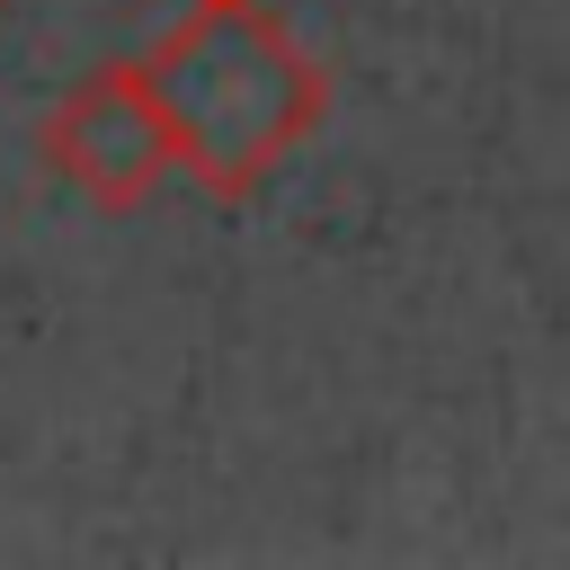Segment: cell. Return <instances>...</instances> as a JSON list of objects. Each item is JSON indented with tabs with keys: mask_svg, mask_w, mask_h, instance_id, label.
Masks as SVG:
<instances>
[{
	"mask_svg": "<svg viewBox=\"0 0 570 570\" xmlns=\"http://www.w3.org/2000/svg\"><path fill=\"white\" fill-rule=\"evenodd\" d=\"M142 80L169 116L178 178H196L214 205H249L330 116L321 53L258 0H196L142 53Z\"/></svg>",
	"mask_w": 570,
	"mask_h": 570,
	"instance_id": "1",
	"label": "cell"
},
{
	"mask_svg": "<svg viewBox=\"0 0 570 570\" xmlns=\"http://www.w3.org/2000/svg\"><path fill=\"white\" fill-rule=\"evenodd\" d=\"M36 151H45V169H53L71 196H89L98 214H134V205H151V196L178 178L169 116H160L142 62H98V71H80V80L53 98Z\"/></svg>",
	"mask_w": 570,
	"mask_h": 570,
	"instance_id": "2",
	"label": "cell"
}]
</instances>
